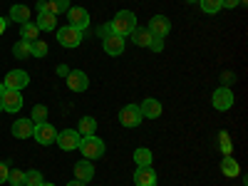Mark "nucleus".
<instances>
[{"label":"nucleus","mask_w":248,"mask_h":186,"mask_svg":"<svg viewBox=\"0 0 248 186\" xmlns=\"http://www.w3.org/2000/svg\"><path fill=\"white\" fill-rule=\"evenodd\" d=\"M32 55H35V57H45V55H47V43H43V40H35V43H32Z\"/></svg>","instance_id":"31"},{"label":"nucleus","mask_w":248,"mask_h":186,"mask_svg":"<svg viewBox=\"0 0 248 186\" xmlns=\"http://www.w3.org/2000/svg\"><path fill=\"white\" fill-rule=\"evenodd\" d=\"M57 72H60L62 77H67V72H70V67H67V65H60V67H57Z\"/></svg>","instance_id":"40"},{"label":"nucleus","mask_w":248,"mask_h":186,"mask_svg":"<svg viewBox=\"0 0 248 186\" xmlns=\"http://www.w3.org/2000/svg\"><path fill=\"white\" fill-rule=\"evenodd\" d=\"M30 119H32L35 124H43V122H47V107H45V105H35V107H32Z\"/></svg>","instance_id":"28"},{"label":"nucleus","mask_w":248,"mask_h":186,"mask_svg":"<svg viewBox=\"0 0 248 186\" xmlns=\"http://www.w3.org/2000/svg\"><path fill=\"white\" fill-rule=\"evenodd\" d=\"M67 25L79 30V32H87V28H90V13L85 8H79V5L70 8L67 10Z\"/></svg>","instance_id":"5"},{"label":"nucleus","mask_w":248,"mask_h":186,"mask_svg":"<svg viewBox=\"0 0 248 186\" xmlns=\"http://www.w3.org/2000/svg\"><path fill=\"white\" fill-rule=\"evenodd\" d=\"M35 25H37V30L40 32H55L57 30V15H52V13H37L35 15Z\"/></svg>","instance_id":"17"},{"label":"nucleus","mask_w":248,"mask_h":186,"mask_svg":"<svg viewBox=\"0 0 248 186\" xmlns=\"http://www.w3.org/2000/svg\"><path fill=\"white\" fill-rule=\"evenodd\" d=\"M43 174H40L37 169H30V171H25V186H43Z\"/></svg>","instance_id":"30"},{"label":"nucleus","mask_w":248,"mask_h":186,"mask_svg":"<svg viewBox=\"0 0 248 186\" xmlns=\"http://www.w3.org/2000/svg\"><path fill=\"white\" fill-rule=\"evenodd\" d=\"M65 79H67V87H70L72 92H85V90L90 87V77L82 72V70H70Z\"/></svg>","instance_id":"12"},{"label":"nucleus","mask_w":248,"mask_h":186,"mask_svg":"<svg viewBox=\"0 0 248 186\" xmlns=\"http://www.w3.org/2000/svg\"><path fill=\"white\" fill-rule=\"evenodd\" d=\"M8 15H10V20H13V23H17V25L30 23V8H28V5H13Z\"/></svg>","instance_id":"21"},{"label":"nucleus","mask_w":248,"mask_h":186,"mask_svg":"<svg viewBox=\"0 0 248 186\" xmlns=\"http://www.w3.org/2000/svg\"><path fill=\"white\" fill-rule=\"evenodd\" d=\"M141 112H139V105H127V107H122L119 109V124L122 127H127V129H134L141 124Z\"/></svg>","instance_id":"8"},{"label":"nucleus","mask_w":248,"mask_h":186,"mask_svg":"<svg viewBox=\"0 0 248 186\" xmlns=\"http://www.w3.org/2000/svg\"><path fill=\"white\" fill-rule=\"evenodd\" d=\"M243 0H221V8H229V10H233L236 5H241Z\"/></svg>","instance_id":"36"},{"label":"nucleus","mask_w":248,"mask_h":186,"mask_svg":"<svg viewBox=\"0 0 248 186\" xmlns=\"http://www.w3.org/2000/svg\"><path fill=\"white\" fill-rule=\"evenodd\" d=\"M233 102H236V97H233V90H231V87H218V90H214V94H211V105H214V109H218V112H229V109L233 107Z\"/></svg>","instance_id":"4"},{"label":"nucleus","mask_w":248,"mask_h":186,"mask_svg":"<svg viewBox=\"0 0 248 186\" xmlns=\"http://www.w3.org/2000/svg\"><path fill=\"white\" fill-rule=\"evenodd\" d=\"M134 164H137V167H152V164H154V154H152V149H147V147L134 149Z\"/></svg>","instance_id":"22"},{"label":"nucleus","mask_w":248,"mask_h":186,"mask_svg":"<svg viewBox=\"0 0 248 186\" xmlns=\"http://www.w3.org/2000/svg\"><path fill=\"white\" fill-rule=\"evenodd\" d=\"M5 92V85H3V82H0V94H3Z\"/></svg>","instance_id":"42"},{"label":"nucleus","mask_w":248,"mask_h":186,"mask_svg":"<svg viewBox=\"0 0 248 186\" xmlns=\"http://www.w3.org/2000/svg\"><path fill=\"white\" fill-rule=\"evenodd\" d=\"M20 35H23L20 40H28V43H35L37 35H40V30H37V25L30 20V23H23V25H20Z\"/></svg>","instance_id":"25"},{"label":"nucleus","mask_w":248,"mask_h":186,"mask_svg":"<svg viewBox=\"0 0 248 186\" xmlns=\"http://www.w3.org/2000/svg\"><path fill=\"white\" fill-rule=\"evenodd\" d=\"M109 28L114 35H122V37H127L132 35V30L137 28V15L132 10H119L114 15V20H109Z\"/></svg>","instance_id":"1"},{"label":"nucleus","mask_w":248,"mask_h":186,"mask_svg":"<svg viewBox=\"0 0 248 186\" xmlns=\"http://www.w3.org/2000/svg\"><path fill=\"white\" fill-rule=\"evenodd\" d=\"M139 112H141L144 119H159V117H161V102L154 99V97L144 99L141 105H139Z\"/></svg>","instance_id":"18"},{"label":"nucleus","mask_w":248,"mask_h":186,"mask_svg":"<svg viewBox=\"0 0 248 186\" xmlns=\"http://www.w3.org/2000/svg\"><path fill=\"white\" fill-rule=\"evenodd\" d=\"M35 141L37 144H43V147H50V144H55L57 139V132L50 122H43V124H35V132H32Z\"/></svg>","instance_id":"11"},{"label":"nucleus","mask_w":248,"mask_h":186,"mask_svg":"<svg viewBox=\"0 0 248 186\" xmlns=\"http://www.w3.org/2000/svg\"><path fill=\"white\" fill-rule=\"evenodd\" d=\"M221 79H223V87H229V82H231V79L236 82V75H233V72H223Z\"/></svg>","instance_id":"37"},{"label":"nucleus","mask_w":248,"mask_h":186,"mask_svg":"<svg viewBox=\"0 0 248 186\" xmlns=\"http://www.w3.org/2000/svg\"><path fill=\"white\" fill-rule=\"evenodd\" d=\"M149 50H152V52H161V50H164V40H159V37H152Z\"/></svg>","instance_id":"33"},{"label":"nucleus","mask_w":248,"mask_h":186,"mask_svg":"<svg viewBox=\"0 0 248 186\" xmlns=\"http://www.w3.org/2000/svg\"><path fill=\"white\" fill-rule=\"evenodd\" d=\"M70 8H72L70 0H47V13H52V15H62Z\"/></svg>","instance_id":"26"},{"label":"nucleus","mask_w":248,"mask_h":186,"mask_svg":"<svg viewBox=\"0 0 248 186\" xmlns=\"http://www.w3.org/2000/svg\"><path fill=\"white\" fill-rule=\"evenodd\" d=\"M8 184H10V186H25V171L10 169V171H8Z\"/></svg>","instance_id":"29"},{"label":"nucleus","mask_w":248,"mask_h":186,"mask_svg":"<svg viewBox=\"0 0 248 186\" xmlns=\"http://www.w3.org/2000/svg\"><path fill=\"white\" fill-rule=\"evenodd\" d=\"M47 10V0H37V13H45Z\"/></svg>","instance_id":"38"},{"label":"nucleus","mask_w":248,"mask_h":186,"mask_svg":"<svg viewBox=\"0 0 248 186\" xmlns=\"http://www.w3.org/2000/svg\"><path fill=\"white\" fill-rule=\"evenodd\" d=\"M221 171L229 176V179H236V176L241 174V167H238V161H236L231 154H226V156L221 159Z\"/></svg>","instance_id":"19"},{"label":"nucleus","mask_w":248,"mask_h":186,"mask_svg":"<svg viewBox=\"0 0 248 186\" xmlns=\"http://www.w3.org/2000/svg\"><path fill=\"white\" fill-rule=\"evenodd\" d=\"M8 164L5 161H0V184H8Z\"/></svg>","instance_id":"34"},{"label":"nucleus","mask_w":248,"mask_h":186,"mask_svg":"<svg viewBox=\"0 0 248 186\" xmlns=\"http://www.w3.org/2000/svg\"><path fill=\"white\" fill-rule=\"evenodd\" d=\"M97 35H99V37H107V35H112V28H109V23L99 25V28H97Z\"/></svg>","instance_id":"35"},{"label":"nucleus","mask_w":248,"mask_h":186,"mask_svg":"<svg viewBox=\"0 0 248 186\" xmlns=\"http://www.w3.org/2000/svg\"><path fill=\"white\" fill-rule=\"evenodd\" d=\"M77 132H79L82 137H90V134H94V132H97V119H94V117H82V119H79V127H77Z\"/></svg>","instance_id":"24"},{"label":"nucleus","mask_w":248,"mask_h":186,"mask_svg":"<svg viewBox=\"0 0 248 186\" xmlns=\"http://www.w3.org/2000/svg\"><path fill=\"white\" fill-rule=\"evenodd\" d=\"M75 179H77V181H82V184L92 181V179H94V164H92L90 159L77 161V164H75Z\"/></svg>","instance_id":"15"},{"label":"nucleus","mask_w":248,"mask_h":186,"mask_svg":"<svg viewBox=\"0 0 248 186\" xmlns=\"http://www.w3.org/2000/svg\"><path fill=\"white\" fill-rule=\"evenodd\" d=\"M43 186H55V184H47V181H43Z\"/></svg>","instance_id":"43"},{"label":"nucleus","mask_w":248,"mask_h":186,"mask_svg":"<svg viewBox=\"0 0 248 186\" xmlns=\"http://www.w3.org/2000/svg\"><path fill=\"white\" fill-rule=\"evenodd\" d=\"M0 107H3V112L17 114L20 109H23V94H20L17 90H5L3 94H0Z\"/></svg>","instance_id":"6"},{"label":"nucleus","mask_w":248,"mask_h":186,"mask_svg":"<svg viewBox=\"0 0 248 186\" xmlns=\"http://www.w3.org/2000/svg\"><path fill=\"white\" fill-rule=\"evenodd\" d=\"M199 5L206 15H216L221 10V0H199Z\"/></svg>","instance_id":"27"},{"label":"nucleus","mask_w":248,"mask_h":186,"mask_svg":"<svg viewBox=\"0 0 248 186\" xmlns=\"http://www.w3.org/2000/svg\"><path fill=\"white\" fill-rule=\"evenodd\" d=\"M82 40H85V32H79V30H75V28H70V25L57 28V43H60L62 47L72 50V47L82 45Z\"/></svg>","instance_id":"3"},{"label":"nucleus","mask_w":248,"mask_h":186,"mask_svg":"<svg viewBox=\"0 0 248 186\" xmlns=\"http://www.w3.org/2000/svg\"><path fill=\"white\" fill-rule=\"evenodd\" d=\"M186 3H199V0H186Z\"/></svg>","instance_id":"44"},{"label":"nucleus","mask_w":248,"mask_h":186,"mask_svg":"<svg viewBox=\"0 0 248 186\" xmlns=\"http://www.w3.org/2000/svg\"><path fill=\"white\" fill-rule=\"evenodd\" d=\"M129 37H132V43L137 47H149V43H152V32L147 28H134Z\"/></svg>","instance_id":"20"},{"label":"nucleus","mask_w":248,"mask_h":186,"mask_svg":"<svg viewBox=\"0 0 248 186\" xmlns=\"http://www.w3.org/2000/svg\"><path fill=\"white\" fill-rule=\"evenodd\" d=\"M0 112H3V107H0Z\"/></svg>","instance_id":"45"},{"label":"nucleus","mask_w":248,"mask_h":186,"mask_svg":"<svg viewBox=\"0 0 248 186\" xmlns=\"http://www.w3.org/2000/svg\"><path fill=\"white\" fill-rule=\"evenodd\" d=\"M147 30L152 32V37H159V40H164V37H167V35L171 32V20H169L167 15H154V17L149 20Z\"/></svg>","instance_id":"9"},{"label":"nucleus","mask_w":248,"mask_h":186,"mask_svg":"<svg viewBox=\"0 0 248 186\" xmlns=\"http://www.w3.org/2000/svg\"><path fill=\"white\" fill-rule=\"evenodd\" d=\"M67 186H85V184H82V181H77V179H72V181H70Z\"/></svg>","instance_id":"41"},{"label":"nucleus","mask_w":248,"mask_h":186,"mask_svg":"<svg viewBox=\"0 0 248 186\" xmlns=\"http://www.w3.org/2000/svg\"><path fill=\"white\" fill-rule=\"evenodd\" d=\"M3 85L5 90H17V92H23L28 85H30V75L25 70H10L3 79Z\"/></svg>","instance_id":"7"},{"label":"nucleus","mask_w":248,"mask_h":186,"mask_svg":"<svg viewBox=\"0 0 248 186\" xmlns=\"http://www.w3.org/2000/svg\"><path fill=\"white\" fill-rule=\"evenodd\" d=\"M218 139H221V149H223V154H231V139H229V132H221Z\"/></svg>","instance_id":"32"},{"label":"nucleus","mask_w":248,"mask_h":186,"mask_svg":"<svg viewBox=\"0 0 248 186\" xmlns=\"http://www.w3.org/2000/svg\"><path fill=\"white\" fill-rule=\"evenodd\" d=\"M79 154L85 156V159H90V161H97V159H102V154H105V141H102L97 134H90V137H82L79 139Z\"/></svg>","instance_id":"2"},{"label":"nucleus","mask_w":248,"mask_h":186,"mask_svg":"<svg viewBox=\"0 0 248 186\" xmlns=\"http://www.w3.org/2000/svg\"><path fill=\"white\" fill-rule=\"evenodd\" d=\"M79 139H82L79 132H75V129H62V132H57L55 144H57L60 149H65V152H75V149L79 147Z\"/></svg>","instance_id":"10"},{"label":"nucleus","mask_w":248,"mask_h":186,"mask_svg":"<svg viewBox=\"0 0 248 186\" xmlns=\"http://www.w3.org/2000/svg\"><path fill=\"white\" fill-rule=\"evenodd\" d=\"M102 47H105V52L109 57H119L124 52V37L122 35H107V37H102Z\"/></svg>","instance_id":"13"},{"label":"nucleus","mask_w":248,"mask_h":186,"mask_svg":"<svg viewBox=\"0 0 248 186\" xmlns=\"http://www.w3.org/2000/svg\"><path fill=\"white\" fill-rule=\"evenodd\" d=\"M134 186H156V171L152 167H137Z\"/></svg>","instance_id":"16"},{"label":"nucleus","mask_w":248,"mask_h":186,"mask_svg":"<svg viewBox=\"0 0 248 186\" xmlns=\"http://www.w3.org/2000/svg\"><path fill=\"white\" fill-rule=\"evenodd\" d=\"M32 132H35V122L30 117H23V119L13 122V137L15 139H30Z\"/></svg>","instance_id":"14"},{"label":"nucleus","mask_w":248,"mask_h":186,"mask_svg":"<svg viewBox=\"0 0 248 186\" xmlns=\"http://www.w3.org/2000/svg\"><path fill=\"white\" fill-rule=\"evenodd\" d=\"M5 28H8V20H5L3 15H0V35H3V32H5Z\"/></svg>","instance_id":"39"},{"label":"nucleus","mask_w":248,"mask_h":186,"mask_svg":"<svg viewBox=\"0 0 248 186\" xmlns=\"http://www.w3.org/2000/svg\"><path fill=\"white\" fill-rule=\"evenodd\" d=\"M13 55L17 60H28L32 55V43H28V40H17V43L13 45Z\"/></svg>","instance_id":"23"}]
</instances>
